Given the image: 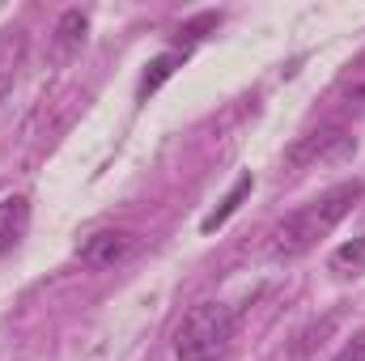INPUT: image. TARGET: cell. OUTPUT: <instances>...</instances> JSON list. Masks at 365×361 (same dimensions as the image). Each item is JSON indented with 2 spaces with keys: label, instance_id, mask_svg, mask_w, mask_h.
<instances>
[{
  "label": "cell",
  "instance_id": "1",
  "mask_svg": "<svg viewBox=\"0 0 365 361\" xmlns=\"http://www.w3.org/2000/svg\"><path fill=\"white\" fill-rule=\"evenodd\" d=\"M361 195H365L361 179L336 183V187H327L323 195H314L310 204H302L297 213H289V217L272 230V243H268L272 260H297V255H306L319 238H327V234L353 213V204H357Z\"/></svg>",
  "mask_w": 365,
  "mask_h": 361
},
{
  "label": "cell",
  "instance_id": "2",
  "mask_svg": "<svg viewBox=\"0 0 365 361\" xmlns=\"http://www.w3.org/2000/svg\"><path fill=\"white\" fill-rule=\"evenodd\" d=\"M238 310L225 302H200L175 327V357L179 361H221L234 345Z\"/></svg>",
  "mask_w": 365,
  "mask_h": 361
},
{
  "label": "cell",
  "instance_id": "3",
  "mask_svg": "<svg viewBox=\"0 0 365 361\" xmlns=\"http://www.w3.org/2000/svg\"><path fill=\"white\" fill-rule=\"evenodd\" d=\"M128 251H132V234L128 230H98L90 234L81 247H77V260L86 264V268H115V264H123L128 260Z\"/></svg>",
  "mask_w": 365,
  "mask_h": 361
},
{
  "label": "cell",
  "instance_id": "4",
  "mask_svg": "<svg viewBox=\"0 0 365 361\" xmlns=\"http://www.w3.org/2000/svg\"><path fill=\"white\" fill-rule=\"evenodd\" d=\"M336 149H349V136H344L340 128H319V132H306L302 141H293L289 153H284V162H289V166H310V162L331 158Z\"/></svg>",
  "mask_w": 365,
  "mask_h": 361
},
{
  "label": "cell",
  "instance_id": "5",
  "mask_svg": "<svg viewBox=\"0 0 365 361\" xmlns=\"http://www.w3.org/2000/svg\"><path fill=\"white\" fill-rule=\"evenodd\" d=\"M86 34H90V13H86V9L60 13V21H56V30H51V51H56V60L77 56V51L86 47Z\"/></svg>",
  "mask_w": 365,
  "mask_h": 361
},
{
  "label": "cell",
  "instance_id": "6",
  "mask_svg": "<svg viewBox=\"0 0 365 361\" xmlns=\"http://www.w3.org/2000/svg\"><path fill=\"white\" fill-rule=\"evenodd\" d=\"M30 230V200L26 195H4L0 200V255H9Z\"/></svg>",
  "mask_w": 365,
  "mask_h": 361
},
{
  "label": "cell",
  "instance_id": "7",
  "mask_svg": "<svg viewBox=\"0 0 365 361\" xmlns=\"http://www.w3.org/2000/svg\"><path fill=\"white\" fill-rule=\"evenodd\" d=\"M251 187H255V175H251V171H247V175H238V179H234V187L225 191V200H221V204H217V208H212L204 221H200V230H204V234L221 230V225H225V221H230V217L242 208V200L251 195Z\"/></svg>",
  "mask_w": 365,
  "mask_h": 361
},
{
  "label": "cell",
  "instance_id": "8",
  "mask_svg": "<svg viewBox=\"0 0 365 361\" xmlns=\"http://www.w3.org/2000/svg\"><path fill=\"white\" fill-rule=\"evenodd\" d=\"M179 64H182V51H166V56H153L149 64H145V77H140V86H136V98L145 102L149 93H158L175 73H179Z\"/></svg>",
  "mask_w": 365,
  "mask_h": 361
},
{
  "label": "cell",
  "instance_id": "9",
  "mask_svg": "<svg viewBox=\"0 0 365 361\" xmlns=\"http://www.w3.org/2000/svg\"><path fill=\"white\" fill-rule=\"evenodd\" d=\"M21 51H26V34H21V30H13L9 39H0V98L9 93V86H13V77H17Z\"/></svg>",
  "mask_w": 365,
  "mask_h": 361
},
{
  "label": "cell",
  "instance_id": "10",
  "mask_svg": "<svg viewBox=\"0 0 365 361\" xmlns=\"http://www.w3.org/2000/svg\"><path fill=\"white\" fill-rule=\"evenodd\" d=\"M331 272H340V276L365 272V238H353V243L336 247V251H331Z\"/></svg>",
  "mask_w": 365,
  "mask_h": 361
},
{
  "label": "cell",
  "instance_id": "11",
  "mask_svg": "<svg viewBox=\"0 0 365 361\" xmlns=\"http://www.w3.org/2000/svg\"><path fill=\"white\" fill-rule=\"evenodd\" d=\"M331 361H365V332H357V336H353V340H349Z\"/></svg>",
  "mask_w": 365,
  "mask_h": 361
},
{
  "label": "cell",
  "instance_id": "12",
  "mask_svg": "<svg viewBox=\"0 0 365 361\" xmlns=\"http://www.w3.org/2000/svg\"><path fill=\"white\" fill-rule=\"evenodd\" d=\"M208 26H217V13H204L200 21H191V26H182L179 34H187V43H195V39H204V30Z\"/></svg>",
  "mask_w": 365,
  "mask_h": 361
}]
</instances>
